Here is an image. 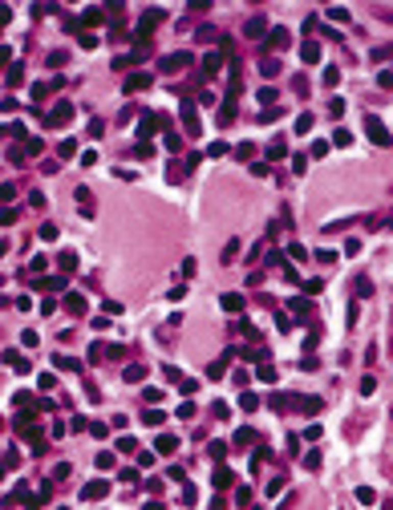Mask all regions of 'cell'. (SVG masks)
<instances>
[{
	"label": "cell",
	"mask_w": 393,
	"mask_h": 510,
	"mask_svg": "<svg viewBox=\"0 0 393 510\" xmlns=\"http://www.w3.org/2000/svg\"><path fill=\"white\" fill-rule=\"evenodd\" d=\"M182 502H187V506H195V502H199V494H195V486H187V490H182Z\"/></svg>",
	"instance_id": "680465c9"
},
{
	"label": "cell",
	"mask_w": 393,
	"mask_h": 510,
	"mask_svg": "<svg viewBox=\"0 0 393 510\" xmlns=\"http://www.w3.org/2000/svg\"><path fill=\"white\" fill-rule=\"evenodd\" d=\"M167 150H170V154H178V150H182V138H178V134H167Z\"/></svg>",
	"instance_id": "681fc988"
},
{
	"label": "cell",
	"mask_w": 393,
	"mask_h": 510,
	"mask_svg": "<svg viewBox=\"0 0 393 510\" xmlns=\"http://www.w3.org/2000/svg\"><path fill=\"white\" fill-rule=\"evenodd\" d=\"M219 304H223V312H243V296L239 292H223Z\"/></svg>",
	"instance_id": "5bb4252c"
},
{
	"label": "cell",
	"mask_w": 393,
	"mask_h": 510,
	"mask_svg": "<svg viewBox=\"0 0 393 510\" xmlns=\"http://www.w3.org/2000/svg\"><path fill=\"white\" fill-rule=\"evenodd\" d=\"M146 510H167V506L163 502H146Z\"/></svg>",
	"instance_id": "e7e4bbea"
},
{
	"label": "cell",
	"mask_w": 393,
	"mask_h": 510,
	"mask_svg": "<svg viewBox=\"0 0 393 510\" xmlns=\"http://www.w3.org/2000/svg\"><path fill=\"white\" fill-rule=\"evenodd\" d=\"M288 41H292V37H288V29H268V49H272V53L288 49Z\"/></svg>",
	"instance_id": "9c48e42d"
},
{
	"label": "cell",
	"mask_w": 393,
	"mask_h": 510,
	"mask_svg": "<svg viewBox=\"0 0 393 510\" xmlns=\"http://www.w3.org/2000/svg\"><path fill=\"white\" fill-rule=\"evenodd\" d=\"M118 450H122V453H134V438H118Z\"/></svg>",
	"instance_id": "6125c7cd"
},
{
	"label": "cell",
	"mask_w": 393,
	"mask_h": 510,
	"mask_svg": "<svg viewBox=\"0 0 393 510\" xmlns=\"http://www.w3.org/2000/svg\"><path fill=\"white\" fill-rule=\"evenodd\" d=\"M69 117H73V106H69V102H57V106H53V113L45 117V126H65Z\"/></svg>",
	"instance_id": "ba28073f"
},
{
	"label": "cell",
	"mask_w": 393,
	"mask_h": 510,
	"mask_svg": "<svg viewBox=\"0 0 393 510\" xmlns=\"http://www.w3.org/2000/svg\"><path fill=\"white\" fill-rule=\"evenodd\" d=\"M106 494H110V482H106V478H94V482L81 490V498H89V502H98V498H106Z\"/></svg>",
	"instance_id": "52a82bcc"
},
{
	"label": "cell",
	"mask_w": 393,
	"mask_h": 510,
	"mask_svg": "<svg viewBox=\"0 0 393 510\" xmlns=\"http://www.w3.org/2000/svg\"><path fill=\"white\" fill-rule=\"evenodd\" d=\"M61 283H65V280H61V276H57V280H41V292H57Z\"/></svg>",
	"instance_id": "91938a15"
},
{
	"label": "cell",
	"mask_w": 393,
	"mask_h": 510,
	"mask_svg": "<svg viewBox=\"0 0 393 510\" xmlns=\"http://www.w3.org/2000/svg\"><path fill=\"white\" fill-rule=\"evenodd\" d=\"M57 263H61L65 272H73V268H77V255H73V251H61V255H57Z\"/></svg>",
	"instance_id": "4dcf8cb0"
},
{
	"label": "cell",
	"mask_w": 393,
	"mask_h": 510,
	"mask_svg": "<svg viewBox=\"0 0 393 510\" xmlns=\"http://www.w3.org/2000/svg\"><path fill=\"white\" fill-rule=\"evenodd\" d=\"M256 98H260V106H268V110H272V106H276V98H280V93H276V89H272V85H264V89H260V93H256Z\"/></svg>",
	"instance_id": "d6986e66"
},
{
	"label": "cell",
	"mask_w": 393,
	"mask_h": 510,
	"mask_svg": "<svg viewBox=\"0 0 393 510\" xmlns=\"http://www.w3.org/2000/svg\"><path fill=\"white\" fill-rule=\"evenodd\" d=\"M207 154H211V158H223V154H227V142H211Z\"/></svg>",
	"instance_id": "bcb514c9"
},
{
	"label": "cell",
	"mask_w": 393,
	"mask_h": 510,
	"mask_svg": "<svg viewBox=\"0 0 393 510\" xmlns=\"http://www.w3.org/2000/svg\"><path fill=\"white\" fill-rule=\"evenodd\" d=\"M256 510H260V506H256Z\"/></svg>",
	"instance_id": "03108f58"
},
{
	"label": "cell",
	"mask_w": 393,
	"mask_h": 510,
	"mask_svg": "<svg viewBox=\"0 0 393 510\" xmlns=\"http://www.w3.org/2000/svg\"><path fill=\"white\" fill-rule=\"evenodd\" d=\"M53 365H57V369H69V373H77V369H81L73 356H53Z\"/></svg>",
	"instance_id": "d6a6232c"
},
{
	"label": "cell",
	"mask_w": 393,
	"mask_h": 510,
	"mask_svg": "<svg viewBox=\"0 0 393 510\" xmlns=\"http://www.w3.org/2000/svg\"><path fill=\"white\" fill-rule=\"evenodd\" d=\"M122 377H126L130 385H138V381H146V369H142V365H126V373H122Z\"/></svg>",
	"instance_id": "e0dca14e"
},
{
	"label": "cell",
	"mask_w": 393,
	"mask_h": 510,
	"mask_svg": "<svg viewBox=\"0 0 393 510\" xmlns=\"http://www.w3.org/2000/svg\"><path fill=\"white\" fill-rule=\"evenodd\" d=\"M134 154H138V158H150L154 150H150V142H138V146H134Z\"/></svg>",
	"instance_id": "6f0895ef"
},
{
	"label": "cell",
	"mask_w": 393,
	"mask_h": 510,
	"mask_svg": "<svg viewBox=\"0 0 393 510\" xmlns=\"http://www.w3.org/2000/svg\"><path fill=\"white\" fill-rule=\"evenodd\" d=\"M320 81H325V89H333V85H340V69H333V65H329Z\"/></svg>",
	"instance_id": "83f0119b"
},
{
	"label": "cell",
	"mask_w": 393,
	"mask_h": 510,
	"mask_svg": "<svg viewBox=\"0 0 393 510\" xmlns=\"http://www.w3.org/2000/svg\"><path fill=\"white\" fill-rule=\"evenodd\" d=\"M235 442H239V446H251V442H256V429H251V425L235 429Z\"/></svg>",
	"instance_id": "484cf974"
},
{
	"label": "cell",
	"mask_w": 393,
	"mask_h": 510,
	"mask_svg": "<svg viewBox=\"0 0 393 510\" xmlns=\"http://www.w3.org/2000/svg\"><path fill=\"white\" fill-rule=\"evenodd\" d=\"M65 308H69L73 316H85V300H81V296H65Z\"/></svg>",
	"instance_id": "ffe728a7"
},
{
	"label": "cell",
	"mask_w": 393,
	"mask_h": 510,
	"mask_svg": "<svg viewBox=\"0 0 393 510\" xmlns=\"http://www.w3.org/2000/svg\"><path fill=\"white\" fill-rule=\"evenodd\" d=\"M320 287H325V280H304V296H316Z\"/></svg>",
	"instance_id": "f907efd6"
},
{
	"label": "cell",
	"mask_w": 393,
	"mask_h": 510,
	"mask_svg": "<svg viewBox=\"0 0 393 510\" xmlns=\"http://www.w3.org/2000/svg\"><path fill=\"white\" fill-rule=\"evenodd\" d=\"M182 126H187L191 138H199V106H195V98H182Z\"/></svg>",
	"instance_id": "3957f363"
},
{
	"label": "cell",
	"mask_w": 393,
	"mask_h": 510,
	"mask_svg": "<svg viewBox=\"0 0 393 510\" xmlns=\"http://www.w3.org/2000/svg\"><path fill=\"white\" fill-rule=\"evenodd\" d=\"M377 85H381V89H393V69H381V73H377Z\"/></svg>",
	"instance_id": "7bdbcfd3"
},
{
	"label": "cell",
	"mask_w": 393,
	"mask_h": 510,
	"mask_svg": "<svg viewBox=\"0 0 393 510\" xmlns=\"http://www.w3.org/2000/svg\"><path fill=\"white\" fill-rule=\"evenodd\" d=\"M340 113H344V102H340V98H333V102H329V117H340Z\"/></svg>",
	"instance_id": "f5cc1de1"
},
{
	"label": "cell",
	"mask_w": 393,
	"mask_h": 510,
	"mask_svg": "<svg viewBox=\"0 0 393 510\" xmlns=\"http://www.w3.org/2000/svg\"><path fill=\"white\" fill-rule=\"evenodd\" d=\"M207 453H211L215 462H223V457H227V442H211V446H207Z\"/></svg>",
	"instance_id": "1f68e13d"
},
{
	"label": "cell",
	"mask_w": 393,
	"mask_h": 510,
	"mask_svg": "<svg viewBox=\"0 0 393 510\" xmlns=\"http://www.w3.org/2000/svg\"><path fill=\"white\" fill-rule=\"evenodd\" d=\"M223 69V53H207L203 57V77H215Z\"/></svg>",
	"instance_id": "7c38bea8"
},
{
	"label": "cell",
	"mask_w": 393,
	"mask_h": 510,
	"mask_svg": "<svg viewBox=\"0 0 393 510\" xmlns=\"http://www.w3.org/2000/svg\"><path fill=\"white\" fill-rule=\"evenodd\" d=\"M235 502H239V506H251V490L239 486V490H235Z\"/></svg>",
	"instance_id": "f6af8a7d"
},
{
	"label": "cell",
	"mask_w": 393,
	"mask_h": 510,
	"mask_svg": "<svg viewBox=\"0 0 393 510\" xmlns=\"http://www.w3.org/2000/svg\"><path fill=\"white\" fill-rule=\"evenodd\" d=\"M357 502H361V506H373V502H377V494H373L369 486H357Z\"/></svg>",
	"instance_id": "4316f807"
},
{
	"label": "cell",
	"mask_w": 393,
	"mask_h": 510,
	"mask_svg": "<svg viewBox=\"0 0 393 510\" xmlns=\"http://www.w3.org/2000/svg\"><path fill=\"white\" fill-rule=\"evenodd\" d=\"M260 73H264V77H276V73H280V61H276V57L260 61Z\"/></svg>",
	"instance_id": "cb8c5ba5"
},
{
	"label": "cell",
	"mask_w": 393,
	"mask_h": 510,
	"mask_svg": "<svg viewBox=\"0 0 393 510\" xmlns=\"http://www.w3.org/2000/svg\"><path fill=\"white\" fill-rule=\"evenodd\" d=\"M231 356H235V352H223V360H215V365L207 369V377H211V381H215V377H223V369H227V360H231Z\"/></svg>",
	"instance_id": "7402d4cb"
},
{
	"label": "cell",
	"mask_w": 393,
	"mask_h": 510,
	"mask_svg": "<svg viewBox=\"0 0 393 510\" xmlns=\"http://www.w3.org/2000/svg\"><path fill=\"white\" fill-rule=\"evenodd\" d=\"M77 203H81V215H94V195L85 186H77Z\"/></svg>",
	"instance_id": "2e32d148"
},
{
	"label": "cell",
	"mask_w": 393,
	"mask_h": 510,
	"mask_svg": "<svg viewBox=\"0 0 393 510\" xmlns=\"http://www.w3.org/2000/svg\"><path fill=\"white\" fill-rule=\"evenodd\" d=\"M98 470H113V453H98Z\"/></svg>",
	"instance_id": "11a10c76"
},
{
	"label": "cell",
	"mask_w": 393,
	"mask_h": 510,
	"mask_svg": "<svg viewBox=\"0 0 393 510\" xmlns=\"http://www.w3.org/2000/svg\"><path fill=\"white\" fill-rule=\"evenodd\" d=\"M308 130H312V113H300L296 117V134H308Z\"/></svg>",
	"instance_id": "8d00e7d4"
},
{
	"label": "cell",
	"mask_w": 393,
	"mask_h": 510,
	"mask_svg": "<svg viewBox=\"0 0 393 510\" xmlns=\"http://www.w3.org/2000/svg\"><path fill=\"white\" fill-rule=\"evenodd\" d=\"M264 33H268V20H264V16H251V20L243 25V37H251V41H260Z\"/></svg>",
	"instance_id": "30bf717a"
},
{
	"label": "cell",
	"mask_w": 393,
	"mask_h": 510,
	"mask_svg": "<svg viewBox=\"0 0 393 510\" xmlns=\"http://www.w3.org/2000/svg\"><path fill=\"white\" fill-rule=\"evenodd\" d=\"M191 61H195L191 53H170V57H163V73H182Z\"/></svg>",
	"instance_id": "5b68a950"
},
{
	"label": "cell",
	"mask_w": 393,
	"mask_h": 510,
	"mask_svg": "<svg viewBox=\"0 0 393 510\" xmlns=\"http://www.w3.org/2000/svg\"><path fill=\"white\" fill-rule=\"evenodd\" d=\"M329 20H337V25H344V20H349V8H329Z\"/></svg>",
	"instance_id": "c3c4849f"
},
{
	"label": "cell",
	"mask_w": 393,
	"mask_h": 510,
	"mask_svg": "<svg viewBox=\"0 0 393 510\" xmlns=\"http://www.w3.org/2000/svg\"><path fill=\"white\" fill-rule=\"evenodd\" d=\"M4 81H8V85H20V81H25V69H20V65H12V69H8V77H4Z\"/></svg>",
	"instance_id": "d590c367"
},
{
	"label": "cell",
	"mask_w": 393,
	"mask_h": 510,
	"mask_svg": "<svg viewBox=\"0 0 393 510\" xmlns=\"http://www.w3.org/2000/svg\"><path fill=\"white\" fill-rule=\"evenodd\" d=\"M288 308H292V316H296V320H308V316H312V296H292V300H288Z\"/></svg>",
	"instance_id": "277c9868"
},
{
	"label": "cell",
	"mask_w": 393,
	"mask_h": 510,
	"mask_svg": "<svg viewBox=\"0 0 393 510\" xmlns=\"http://www.w3.org/2000/svg\"><path fill=\"white\" fill-rule=\"evenodd\" d=\"M300 61H304V65H316V61H320V45H316V41H304V45H300Z\"/></svg>",
	"instance_id": "4fadbf2b"
},
{
	"label": "cell",
	"mask_w": 393,
	"mask_h": 510,
	"mask_svg": "<svg viewBox=\"0 0 393 510\" xmlns=\"http://www.w3.org/2000/svg\"><path fill=\"white\" fill-rule=\"evenodd\" d=\"M20 344H25V348H33V344H37V332H33V328H29V332H20Z\"/></svg>",
	"instance_id": "be15d7a7"
},
{
	"label": "cell",
	"mask_w": 393,
	"mask_h": 510,
	"mask_svg": "<svg viewBox=\"0 0 393 510\" xmlns=\"http://www.w3.org/2000/svg\"><path fill=\"white\" fill-rule=\"evenodd\" d=\"M333 146H353V134H349V130H337V134H333Z\"/></svg>",
	"instance_id": "60d3db41"
},
{
	"label": "cell",
	"mask_w": 393,
	"mask_h": 510,
	"mask_svg": "<svg viewBox=\"0 0 393 510\" xmlns=\"http://www.w3.org/2000/svg\"><path fill=\"white\" fill-rule=\"evenodd\" d=\"M178 389L191 397V393H199V381H187V377H182V381H178Z\"/></svg>",
	"instance_id": "db71d44e"
},
{
	"label": "cell",
	"mask_w": 393,
	"mask_h": 510,
	"mask_svg": "<svg viewBox=\"0 0 393 510\" xmlns=\"http://www.w3.org/2000/svg\"><path fill=\"white\" fill-rule=\"evenodd\" d=\"M288 255H292V259H296V263H300V259H308V251H304V247H300V243H288Z\"/></svg>",
	"instance_id": "ee69618b"
},
{
	"label": "cell",
	"mask_w": 393,
	"mask_h": 510,
	"mask_svg": "<svg viewBox=\"0 0 393 510\" xmlns=\"http://www.w3.org/2000/svg\"><path fill=\"white\" fill-rule=\"evenodd\" d=\"M251 154H256V146H251V142H239V146H235V158H243V162H247Z\"/></svg>",
	"instance_id": "74e56055"
},
{
	"label": "cell",
	"mask_w": 393,
	"mask_h": 510,
	"mask_svg": "<svg viewBox=\"0 0 393 510\" xmlns=\"http://www.w3.org/2000/svg\"><path fill=\"white\" fill-rule=\"evenodd\" d=\"M178 450V438L174 433H158V453H174Z\"/></svg>",
	"instance_id": "ac0fdd59"
},
{
	"label": "cell",
	"mask_w": 393,
	"mask_h": 510,
	"mask_svg": "<svg viewBox=\"0 0 393 510\" xmlns=\"http://www.w3.org/2000/svg\"><path fill=\"white\" fill-rule=\"evenodd\" d=\"M320 405H325L320 397H296V409H300V413H308V417H316V413H320Z\"/></svg>",
	"instance_id": "8fae6325"
},
{
	"label": "cell",
	"mask_w": 393,
	"mask_h": 510,
	"mask_svg": "<svg viewBox=\"0 0 393 510\" xmlns=\"http://www.w3.org/2000/svg\"><path fill=\"white\" fill-rule=\"evenodd\" d=\"M45 268H49V259H45V255H37V259L29 263V272H33V276H37V272H45Z\"/></svg>",
	"instance_id": "816d5d0a"
},
{
	"label": "cell",
	"mask_w": 393,
	"mask_h": 510,
	"mask_svg": "<svg viewBox=\"0 0 393 510\" xmlns=\"http://www.w3.org/2000/svg\"><path fill=\"white\" fill-rule=\"evenodd\" d=\"M256 377H260L264 385H276V377H280V373H276L272 365H260V369H256Z\"/></svg>",
	"instance_id": "44dd1931"
},
{
	"label": "cell",
	"mask_w": 393,
	"mask_h": 510,
	"mask_svg": "<svg viewBox=\"0 0 393 510\" xmlns=\"http://www.w3.org/2000/svg\"><path fill=\"white\" fill-rule=\"evenodd\" d=\"M235 255H239V239H231V243H227V247H223V263H231Z\"/></svg>",
	"instance_id": "b9f144b4"
},
{
	"label": "cell",
	"mask_w": 393,
	"mask_h": 510,
	"mask_svg": "<svg viewBox=\"0 0 393 510\" xmlns=\"http://www.w3.org/2000/svg\"><path fill=\"white\" fill-rule=\"evenodd\" d=\"M57 154H61V158H73V154H77V142H73V138H65V142L57 146Z\"/></svg>",
	"instance_id": "f546056e"
},
{
	"label": "cell",
	"mask_w": 393,
	"mask_h": 510,
	"mask_svg": "<svg viewBox=\"0 0 393 510\" xmlns=\"http://www.w3.org/2000/svg\"><path fill=\"white\" fill-rule=\"evenodd\" d=\"M304 470H320V453H316V450L304 453Z\"/></svg>",
	"instance_id": "ab89813d"
},
{
	"label": "cell",
	"mask_w": 393,
	"mask_h": 510,
	"mask_svg": "<svg viewBox=\"0 0 393 510\" xmlns=\"http://www.w3.org/2000/svg\"><path fill=\"white\" fill-rule=\"evenodd\" d=\"M231 117H235V102H231V98H227V102H223V110H219V122H223V126H227V122H231Z\"/></svg>",
	"instance_id": "f35d334b"
},
{
	"label": "cell",
	"mask_w": 393,
	"mask_h": 510,
	"mask_svg": "<svg viewBox=\"0 0 393 510\" xmlns=\"http://www.w3.org/2000/svg\"><path fill=\"white\" fill-rule=\"evenodd\" d=\"M102 16H106V12H102V8H85V16H81V25H98V20H102Z\"/></svg>",
	"instance_id": "e575fe53"
},
{
	"label": "cell",
	"mask_w": 393,
	"mask_h": 510,
	"mask_svg": "<svg viewBox=\"0 0 393 510\" xmlns=\"http://www.w3.org/2000/svg\"><path fill=\"white\" fill-rule=\"evenodd\" d=\"M365 134H369V142H373V146H393V134L385 130V122H381V117H373V113L365 117Z\"/></svg>",
	"instance_id": "6da1fadb"
},
{
	"label": "cell",
	"mask_w": 393,
	"mask_h": 510,
	"mask_svg": "<svg viewBox=\"0 0 393 510\" xmlns=\"http://www.w3.org/2000/svg\"><path fill=\"white\" fill-rule=\"evenodd\" d=\"M357 296H373V283L365 280V276H357Z\"/></svg>",
	"instance_id": "7dc6e473"
},
{
	"label": "cell",
	"mask_w": 393,
	"mask_h": 510,
	"mask_svg": "<svg viewBox=\"0 0 393 510\" xmlns=\"http://www.w3.org/2000/svg\"><path fill=\"white\" fill-rule=\"evenodd\" d=\"M142 401H150V405H158V401H163V389H146V393H142Z\"/></svg>",
	"instance_id": "9f6ffc18"
},
{
	"label": "cell",
	"mask_w": 393,
	"mask_h": 510,
	"mask_svg": "<svg viewBox=\"0 0 393 510\" xmlns=\"http://www.w3.org/2000/svg\"><path fill=\"white\" fill-rule=\"evenodd\" d=\"M150 85V73H130L126 77V93H134V89H146Z\"/></svg>",
	"instance_id": "9a60e30c"
},
{
	"label": "cell",
	"mask_w": 393,
	"mask_h": 510,
	"mask_svg": "<svg viewBox=\"0 0 393 510\" xmlns=\"http://www.w3.org/2000/svg\"><path fill=\"white\" fill-rule=\"evenodd\" d=\"M158 126H167V117H154V113H142V122H138V138L146 142V138H150V134H154Z\"/></svg>",
	"instance_id": "8992f818"
},
{
	"label": "cell",
	"mask_w": 393,
	"mask_h": 510,
	"mask_svg": "<svg viewBox=\"0 0 393 510\" xmlns=\"http://www.w3.org/2000/svg\"><path fill=\"white\" fill-rule=\"evenodd\" d=\"M288 154V146H284V138H276L272 146H268V158H284Z\"/></svg>",
	"instance_id": "836d02e7"
},
{
	"label": "cell",
	"mask_w": 393,
	"mask_h": 510,
	"mask_svg": "<svg viewBox=\"0 0 393 510\" xmlns=\"http://www.w3.org/2000/svg\"><path fill=\"white\" fill-rule=\"evenodd\" d=\"M239 409H243V413L260 409V397H256V393H239Z\"/></svg>",
	"instance_id": "603a6c76"
},
{
	"label": "cell",
	"mask_w": 393,
	"mask_h": 510,
	"mask_svg": "<svg viewBox=\"0 0 393 510\" xmlns=\"http://www.w3.org/2000/svg\"><path fill=\"white\" fill-rule=\"evenodd\" d=\"M142 421H146V425H163V421H167V413H163V409H146V413H142Z\"/></svg>",
	"instance_id": "d4e9b609"
},
{
	"label": "cell",
	"mask_w": 393,
	"mask_h": 510,
	"mask_svg": "<svg viewBox=\"0 0 393 510\" xmlns=\"http://www.w3.org/2000/svg\"><path fill=\"white\" fill-rule=\"evenodd\" d=\"M373 389H377V381H373V377H361V393L369 397V393H373Z\"/></svg>",
	"instance_id": "94428289"
},
{
	"label": "cell",
	"mask_w": 393,
	"mask_h": 510,
	"mask_svg": "<svg viewBox=\"0 0 393 510\" xmlns=\"http://www.w3.org/2000/svg\"><path fill=\"white\" fill-rule=\"evenodd\" d=\"M215 486H219V490H227V486H231V470H227V466H219V470H215Z\"/></svg>",
	"instance_id": "f1b7e54d"
},
{
	"label": "cell",
	"mask_w": 393,
	"mask_h": 510,
	"mask_svg": "<svg viewBox=\"0 0 393 510\" xmlns=\"http://www.w3.org/2000/svg\"><path fill=\"white\" fill-rule=\"evenodd\" d=\"M163 16H167L163 8H146L142 20H138V29H134V37H138V41H150V33H154V25H158Z\"/></svg>",
	"instance_id": "7a4b0ae2"
}]
</instances>
